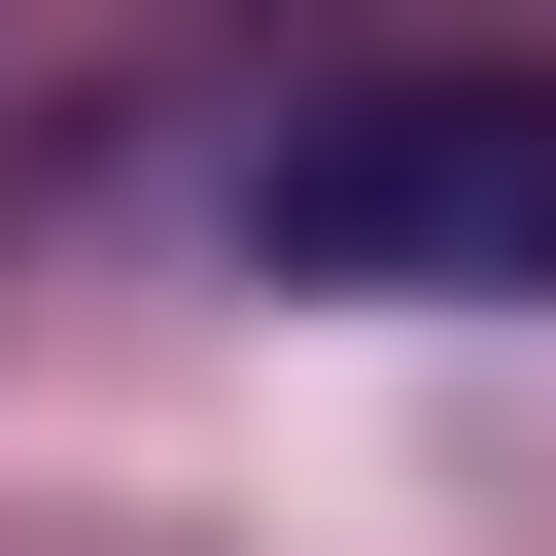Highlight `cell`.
Listing matches in <instances>:
<instances>
[{
	"mask_svg": "<svg viewBox=\"0 0 556 556\" xmlns=\"http://www.w3.org/2000/svg\"><path fill=\"white\" fill-rule=\"evenodd\" d=\"M243 243L278 278H556V104L521 70H348V104H278L243 139Z\"/></svg>",
	"mask_w": 556,
	"mask_h": 556,
	"instance_id": "1",
	"label": "cell"
}]
</instances>
